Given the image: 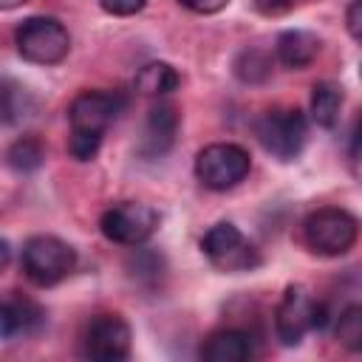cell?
Instances as JSON below:
<instances>
[{"label":"cell","mask_w":362,"mask_h":362,"mask_svg":"<svg viewBox=\"0 0 362 362\" xmlns=\"http://www.w3.org/2000/svg\"><path fill=\"white\" fill-rule=\"evenodd\" d=\"M14 42L23 59L34 65H57L71 51V34L57 17H25L17 31Z\"/></svg>","instance_id":"2"},{"label":"cell","mask_w":362,"mask_h":362,"mask_svg":"<svg viewBox=\"0 0 362 362\" xmlns=\"http://www.w3.org/2000/svg\"><path fill=\"white\" fill-rule=\"evenodd\" d=\"M337 339L348 351H359L362 348V308L359 305H348L337 317Z\"/></svg>","instance_id":"20"},{"label":"cell","mask_w":362,"mask_h":362,"mask_svg":"<svg viewBox=\"0 0 362 362\" xmlns=\"http://www.w3.org/2000/svg\"><path fill=\"white\" fill-rule=\"evenodd\" d=\"M99 144H102V136H96V133H71L68 153L76 161H90L99 153Z\"/></svg>","instance_id":"21"},{"label":"cell","mask_w":362,"mask_h":362,"mask_svg":"<svg viewBox=\"0 0 362 362\" xmlns=\"http://www.w3.org/2000/svg\"><path fill=\"white\" fill-rule=\"evenodd\" d=\"M201 252L221 272H246V269H255L260 263L257 249L229 221H221V223L206 229V235L201 238Z\"/></svg>","instance_id":"6"},{"label":"cell","mask_w":362,"mask_h":362,"mask_svg":"<svg viewBox=\"0 0 362 362\" xmlns=\"http://www.w3.org/2000/svg\"><path fill=\"white\" fill-rule=\"evenodd\" d=\"M252 170V158L240 144L215 141L195 156V175L206 189L226 192L238 187Z\"/></svg>","instance_id":"3"},{"label":"cell","mask_w":362,"mask_h":362,"mask_svg":"<svg viewBox=\"0 0 362 362\" xmlns=\"http://www.w3.org/2000/svg\"><path fill=\"white\" fill-rule=\"evenodd\" d=\"M345 23H348V31L354 40L362 37V0H351L348 11H345Z\"/></svg>","instance_id":"23"},{"label":"cell","mask_w":362,"mask_h":362,"mask_svg":"<svg viewBox=\"0 0 362 362\" xmlns=\"http://www.w3.org/2000/svg\"><path fill=\"white\" fill-rule=\"evenodd\" d=\"M99 229L107 240L122 246H141L156 229H158V212L150 204L124 201L110 209H105Z\"/></svg>","instance_id":"7"},{"label":"cell","mask_w":362,"mask_h":362,"mask_svg":"<svg viewBox=\"0 0 362 362\" xmlns=\"http://www.w3.org/2000/svg\"><path fill=\"white\" fill-rule=\"evenodd\" d=\"M6 161L11 170L17 173H34L42 167L45 161V144L37 136H20L8 150H6Z\"/></svg>","instance_id":"17"},{"label":"cell","mask_w":362,"mask_h":362,"mask_svg":"<svg viewBox=\"0 0 362 362\" xmlns=\"http://www.w3.org/2000/svg\"><path fill=\"white\" fill-rule=\"evenodd\" d=\"M99 6L113 17H130L139 14L147 6V0H99Z\"/></svg>","instance_id":"22"},{"label":"cell","mask_w":362,"mask_h":362,"mask_svg":"<svg viewBox=\"0 0 362 362\" xmlns=\"http://www.w3.org/2000/svg\"><path fill=\"white\" fill-rule=\"evenodd\" d=\"M235 76L246 85H260L272 76V57L260 48H246L235 57Z\"/></svg>","instance_id":"18"},{"label":"cell","mask_w":362,"mask_h":362,"mask_svg":"<svg viewBox=\"0 0 362 362\" xmlns=\"http://www.w3.org/2000/svg\"><path fill=\"white\" fill-rule=\"evenodd\" d=\"M127 269L139 283H158V277L164 274V257L153 249H139L130 255Z\"/></svg>","instance_id":"19"},{"label":"cell","mask_w":362,"mask_h":362,"mask_svg":"<svg viewBox=\"0 0 362 362\" xmlns=\"http://www.w3.org/2000/svg\"><path fill=\"white\" fill-rule=\"evenodd\" d=\"M252 337L240 328H221L201 345V359L206 362H246L252 359Z\"/></svg>","instance_id":"13"},{"label":"cell","mask_w":362,"mask_h":362,"mask_svg":"<svg viewBox=\"0 0 362 362\" xmlns=\"http://www.w3.org/2000/svg\"><path fill=\"white\" fill-rule=\"evenodd\" d=\"M184 8H189V11H195V14H215V11H221L229 0H178Z\"/></svg>","instance_id":"24"},{"label":"cell","mask_w":362,"mask_h":362,"mask_svg":"<svg viewBox=\"0 0 362 362\" xmlns=\"http://www.w3.org/2000/svg\"><path fill=\"white\" fill-rule=\"evenodd\" d=\"M8 260H11V246H8V240L0 238V272L8 266Z\"/></svg>","instance_id":"26"},{"label":"cell","mask_w":362,"mask_h":362,"mask_svg":"<svg viewBox=\"0 0 362 362\" xmlns=\"http://www.w3.org/2000/svg\"><path fill=\"white\" fill-rule=\"evenodd\" d=\"M23 3H28V0H0V11H11V8L23 6Z\"/></svg>","instance_id":"27"},{"label":"cell","mask_w":362,"mask_h":362,"mask_svg":"<svg viewBox=\"0 0 362 362\" xmlns=\"http://www.w3.org/2000/svg\"><path fill=\"white\" fill-rule=\"evenodd\" d=\"M297 0H255V8L260 11V14H283L286 8H291Z\"/></svg>","instance_id":"25"},{"label":"cell","mask_w":362,"mask_h":362,"mask_svg":"<svg viewBox=\"0 0 362 362\" xmlns=\"http://www.w3.org/2000/svg\"><path fill=\"white\" fill-rule=\"evenodd\" d=\"M42 325H45V311L34 300L23 294L0 300V342L14 337H31Z\"/></svg>","instance_id":"12"},{"label":"cell","mask_w":362,"mask_h":362,"mask_svg":"<svg viewBox=\"0 0 362 362\" xmlns=\"http://www.w3.org/2000/svg\"><path fill=\"white\" fill-rule=\"evenodd\" d=\"M317 300L303 286H288L277 311H274V331L283 345H300L303 337L314 328Z\"/></svg>","instance_id":"10"},{"label":"cell","mask_w":362,"mask_h":362,"mask_svg":"<svg viewBox=\"0 0 362 362\" xmlns=\"http://www.w3.org/2000/svg\"><path fill=\"white\" fill-rule=\"evenodd\" d=\"M356 232H359L356 218H354L348 209H339V206L314 209V212L305 218V223H303L305 243H308L317 255H325V257L345 255V252L356 243Z\"/></svg>","instance_id":"4"},{"label":"cell","mask_w":362,"mask_h":362,"mask_svg":"<svg viewBox=\"0 0 362 362\" xmlns=\"http://www.w3.org/2000/svg\"><path fill=\"white\" fill-rule=\"evenodd\" d=\"M74 266H76L74 246L57 235H34L23 246V272L40 288L65 280L74 272Z\"/></svg>","instance_id":"1"},{"label":"cell","mask_w":362,"mask_h":362,"mask_svg":"<svg viewBox=\"0 0 362 362\" xmlns=\"http://www.w3.org/2000/svg\"><path fill=\"white\" fill-rule=\"evenodd\" d=\"M322 42L314 31H305V28H288L277 37L274 42V51H277V59L286 65V68H305L317 59Z\"/></svg>","instance_id":"14"},{"label":"cell","mask_w":362,"mask_h":362,"mask_svg":"<svg viewBox=\"0 0 362 362\" xmlns=\"http://www.w3.org/2000/svg\"><path fill=\"white\" fill-rule=\"evenodd\" d=\"M255 136L257 141L280 161H291L300 156L305 136H308V122L303 110L297 107H280V110H266L255 122Z\"/></svg>","instance_id":"5"},{"label":"cell","mask_w":362,"mask_h":362,"mask_svg":"<svg viewBox=\"0 0 362 362\" xmlns=\"http://www.w3.org/2000/svg\"><path fill=\"white\" fill-rule=\"evenodd\" d=\"M178 85H181L178 71L170 62H161V59L141 65L139 74H136V79H133V88L141 96H164V93H173Z\"/></svg>","instance_id":"15"},{"label":"cell","mask_w":362,"mask_h":362,"mask_svg":"<svg viewBox=\"0 0 362 362\" xmlns=\"http://www.w3.org/2000/svg\"><path fill=\"white\" fill-rule=\"evenodd\" d=\"M82 351H85V356L99 359V362L127 359V354H130V325L119 314L93 317L88 331H85Z\"/></svg>","instance_id":"8"},{"label":"cell","mask_w":362,"mask_h":362,"mask_svg":"<svg viewBox=\"0 0 362 362\" xmlns=\"http://www.w3.org/2000/svg\"><path fill=\"white\" fill-rule=\"evenodd\" d=\"M342 110V90L334 82H317L311 88V119L320 127H334Z\"/></svg>","instance_id":"16"},{"label":"cell","mask_w":362,"mask_h":362,"mask_svg":"<svg viewBox=\"0 0 362 362\" xmlns=\"http://www.w3.org/2000/svg\"><path fill=\"white\" fill-rule=\"evenodd\" d=\"M178 133V113L173 105H156L147 110L141 136H139V153L144 158H158L164 156Z\"/></svg>","instance_id":"11"},{"label":"cell","mask_w":362,"mask_h":362,"mask_svg":"<svg viewBox=\"0 0 362 362\" xmlns=\"http://www.w3.org/2000/svg\"><path fill=\"white\" fill-rule=\"evenodd\" d=\"M124 99L119 93H107V90H82L71 107H68V122H71V133H96L105 136L107 124L116 119V113L122 110Z\"/></svg>","instance_id":"9"}]
</instances>
